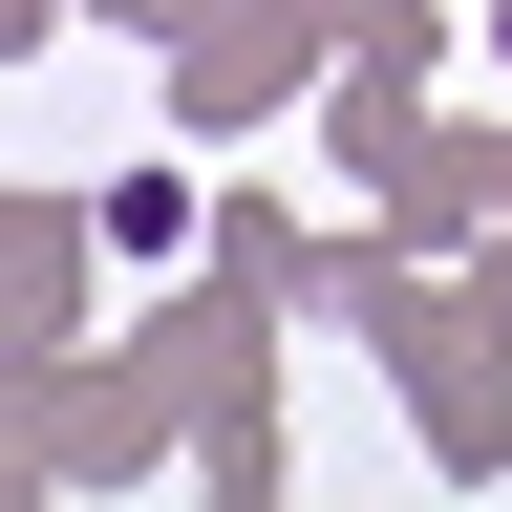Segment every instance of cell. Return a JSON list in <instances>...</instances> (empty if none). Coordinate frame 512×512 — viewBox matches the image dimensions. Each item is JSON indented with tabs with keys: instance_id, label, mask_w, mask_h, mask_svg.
I'll list each match as a JSON object with an SVG mask.
<instances>
[{
	"instance_id": "cell-1",
	"label": "cell",
	"mask_w": 512,
	"mask_h": 512,
	"mask_svg": "<svg viewBox=\"0 0 512 512\" xmlns=\"http://www.w3.org/2000/svg\"><path fill=\"white\" fill-rule=\"evenodd\" d=\"M491 64H512V0H491Z\"/></svg>"
}]
</instances>
